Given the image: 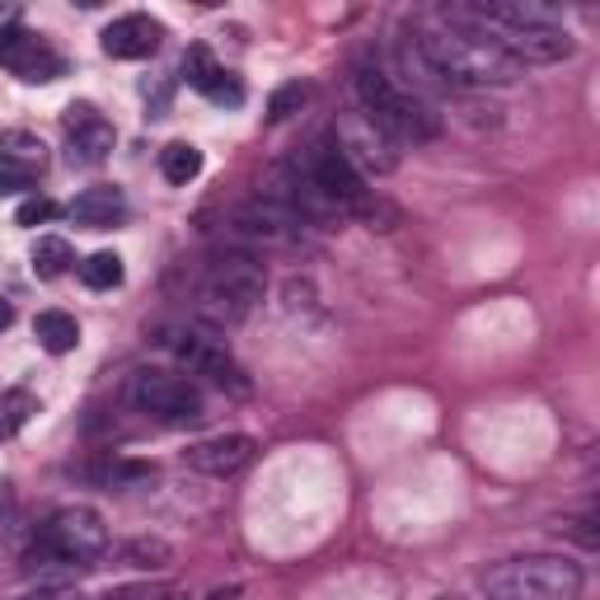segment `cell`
<instances>
[{"instance_id": "obj_1", "label": "cell", "mask_w": 600, "mask_h": 600, "mask_svg": "<svg viewBox=\"0 0 600 600\" xmlns=\"http://www.w3.org/2000/svg\"><path fill=\"white\" fill-rule=\"evenodd\" d=\"M413 52L417 66L427 71L432 80H446L455 90H488V85H517L525 71L511 61L502 48L488 33L479 29H417L413 38Z\"/></svg>"}, {"instance_id": "obj_2", "label": "cell", "mask_w": 600, "mask_h": 600, "mask_svg": "<svg viewBox=\"0 0 600 600\" xmlns=\"http://www.w3.org/2000/svg\"><path fill=\"white\" fill-rule=\"evenodd\" d=\"M479 587L488 600H582V568L563 553H525V559L493 563Z\"/></svg>"}, {"instance_id": "obj_3", "label": "cell", "mask_w": 600, "mask_h": 600, "mask_svg": "<svg viewBox=\"0 0 600 600\" xmlns=\"http://www.w3.org/2000/svg\"><path fill=\"white\" fill-rule=\"evenodd\" d=\"M352 85H357V99H362V118L375 131H385L390 141H432L436 137L432 108L422 104L417 95L399 90V85L381 71V66L362 61L357 66V80H352Z\"/></svg>"}, {"instance_id": "obj_4", "label": "cell", "mask_w": 600, "mask_h": 600, "mask_svg": "<svg viewBox=\"0 0 600 600\" xmlns=\"http://www.w3.org/2000/svg\"><path fill=\"white\" fill-rule=\"evenodd\" d=\"M263 286H268V277H263V263L254 254H226L207 268L197 301H203V315L212 324H239L263 301Z\"/></svg>"}, {"instance_id": "obj_5", "label": "cell", "mask_w": 600, "mask_h": 600, "mask_svg": "<svg viewBox=\"0 0 600 600\" xmlns=\"http://www.w3.org/2000/svg\"><path fill=\"white\" fill-rule=\"evenodd\" d=\"M99 553H108V525L99 511L95 506H61L57 517L42 525L33 559L80 568V563H95Z\"/></svg>"}, {"instance_id": "obj_6", "label": "cell", "mask_w": 600, "mask_h": 600, "mask_svg": "<svg viewBox=\"0 0 600 600\" xmlns=\"http://www.w3.org/2000/svg\"><path fill=\"white\" fill-rule=\"evenodd\" d=\"M305 169H309V179H315V188L328 197V207L333 212H352V216H375V197L362 179V169L347 160L343 146L333 141V137H319L315 146H309L305 155Z\"/></svg>"}, {"instance_id": "obj_7", "label": "cell", "mask_w": 600, "mask_h": 600, "mask_svg": "<svg viewBox=\"0 0 600 600\" xmlns=\"http://www.w3.org/2000/svg\"><path fill=\"white\" fill-rule=\"evenodd\" d=\"M131 404L141 413L169 422V427H184V422H203L207 417V399L188 375H169V371H137L131 375Z\"/></svg>"}, {"instance_id": "obj_8", "label": "cell", "mask_w": 600, "mask_h": 600, "mask_svg": "<svg viewBox=\"0 0 600 600\" xmlns=\"http://www.w3.org/2000/svg\"><path fill=\"white\" fill-rule=\"evenodd\" d=\"M174 352H179V362L193 375H207V381L220 385V390H226V385L244 390V371L235 366L230 347H226V338H220L216 328H184L179 343H174Z\"/></svg>"}, {"instance_id": "obj_9", "label": "cell", "mask_w": 600, "mask_h": 600, "mask_svg": "<svg viewBox=\"0 0 600 600\" xmlns=\"http://www.w3.org/2000/svg\"><path fill=\"white\" fill-rule=\"evenodd\" d=\"M0 66H6L10 76L29 80V85H48V80L61 76V57L24 24H6V29H0Z\"/></svg>"}, {"instance_id": "obj_10", "label": "cell", "mask_w": 600, "mask_h": 600, "mask_svg": "<svg viewBox=\"0 0 600 600\" xmlns=\"http://www.w3.org/2000/svg\"><path fill=\"white\" fill-rule=\"evenodd\" d=\"M498 48L511 57L525 71V66H553V61H563L572 57V38L563 33V24H525V29H502L498 38Z\"/></svg>"}, {"instance_id": "obj_11", "label": "cell", "mask_w": 600, "mask_h": 600, "mask_svg": "<svg viewBox=\"0 0 600 600\" xmlns=\"http://www.w3.org/2000/svg\"><path fill=\"white\" fill-rule=\"evenodd\" d=\"M61 127H66V141H71V160L76 165L108 160V150H114V141H118L114 122H108L95 104H71L61 114Z\"/></svg>"}, {"instance_id": "obj_12", "label": "cell", "mask_w": 600, "mask_h": 600, "mask_svg": "<svg viewBox=\"0 0 600 600\" xmlns=\"http://www.w3.org/2000/svg\"><path fill=\"white\" fill-rule=\"evenodd\" d=\"M249 460H254V436H244V432H220V436H207V441H197V446L184 451L188 470L207 474V479H230Z\"/></svg>"}, {"instance_id": "obj_13", "label": "cell", "mask_w": 600, "mask_h": 600, "mask_svg": "<svg viewBox=\"0 0 600 600\" xmlns=\"http://www.w3.org/2000/svg\"><path fill=\"white\" fill-rule=\"evenodd\" d=\"M99 38H104V52L114 61H141V57L160 52L165 24H160V19H150V14H122Z\"/></svg>"}, {"instance_id": "obj_14", "label": "cell", "mask_w": 600, "mask_h": 600, "mask_svg": "<svg viewBox=\"0 0 600 600\" xmlns=\"http://www.w3.org/2000/svg\"><path fill=\"white\" fill-rule=\"evenodd\" d=\"M301 226L305 220L292 216L286 207H277V203H244L235 212V235L254 239V244H292L301 235Z\"/></svg>"}, {"instance_id": "obj_15", "label": "cell", "mask_w": 600, "mask_h": 600, "mask_svg": "<svg viewBox=\"0 0 600 600\" xmlns=\"http://www.w3.org/2000/svg\"><path fill=\"white\" fill-rule=\"evenodd\" d=\"M333 141L343 146V155L352 165H366V169H375V174H390L394 169V155H390V137L385 131H375L366 118L357 122V131L352 127H343V131H333Z\"/></svg>"}, {"instance_id": "obj_16", "label": "cell", "mask_w": 600, "mask_h": 600, "mask_svg": "<svg viewBox=\"0 0 600 600\" xmlns=\"http://www.w3.org/2000/svg\"><path fill=\"white\" fill-rule=\"evenodd\" d=\"M66 216H71L76 226L108 230V226H118V220L127 216V197H122V188H85L80 197H71Z\"/></svg>"}, {"instance_id": "obj_17", "label": "cell", "mask_w": 600, "mask_h": 600, "mask_svg": "<svg viewBox=\"0 0 600 600\" xmlns=\"http://www.w3.org/2000/svg\"><path fill=\"white\" fill-rule=\"evenodd\" d=\"M0 165H10L24 174V179H33V174L48 169V146H42L33 131L10 127V131H0Z\"/></svg>"}, {"instance_id": "obj_18", "label": "cell", "mask_w": 600, "mask_h": 600, "mask_svg": "<svg viewBox=\"0 0 600 600\" xmlns=\"http://www.w3.org/2000/svg\"><path fill=\"white\" fill-rule=\"evenodd\" d=\"M33 338L42 343V352L66 357V352H76V343H80V324H76V315H66V309H42L33 319Z\"/></svg>"}, {"instance_id": "obj_19", "label": "cell", "mask_w": 600, "mask_h": 600, "mask_svg": "<svg viewBox=\"0 0 600 600\" xmlns=\"http://www.w3.org/2000/svg\"><path fill=\"white\" fill-rule=\"evenodd\" d=\"M160 174H165L174 188H188L197 174H203V150L188 146V141H169L160 150Z\"/></svg>"}, {"instance_id": "obj_20", "label": "cell", "mask_w": 600, "mask_h": 600, "mask_svg": "<svg viewBox=\"0 0 600 600\" xmlns=\"http://www.w3.org/2000/svg\"><path fill=\"white\" fill-rule=\"evenodd\" d=\"M33 277H42V282H52V277H61L66 268L76 263V254H71V244H66L61 235H42L38 244H33Z\"/></svg>"}, {"instance_id": "obj_21", "label": "cell", "mask_w": 600, "mask_h": 600, "mask_svg": "<svg viewBox=\"0 0 600 600\" xmlns=\"http://www.w3.org/2000/svg\"><path fill=\"white\" fill-rule=\"evenodd\" d=\"M80 282L90 286V292H114V286H122V258L108 254V249L90 254L80 263Z\"/></svg>"}, {"instance_id": "obj_22", "label": "cell", "mask_w": 600, "mask_h": 600, "mask_svg": "<svg viewBox=\"0 0 600 600\" xmlns=\"http://www.w3.org/2000/svg\"><path fill=\"white\" fill-rule=\"evenodd\" d=\"M220 76H226V71H220V66H216V57L203 48V42H193V48L184 52V80L193 85L197 95H207V90H212V85H216Z\"/></svg>"}, {"instance_id": "obj_23", "label": "cell", "mask_w": 600, "mask_h": 600, "mask_svg": "<svg viewBox=\"0 0 600 600\" xmlns=\"http://www.w3.org/2000/svg\"><path fill=\"white\" fill-rule=\"evenodd\" d=\"M33 413H38V399L29 390H6L0 394V436H14Z\"/></svg>"}, {"instance_id": "obj_24", "label": "cell", "mask_w": 600, "mask_h": 600, "mask_svg": "<svg viewBox=\"0 0 600 600\" xmlns=\"http://www.w3.org/2000/svg\"><path fill=\"white\" fill-rule=\"evenodd\" d=\"M305 95H309V90H305V85H301V80H292V85H282V90H277V95L268 99V118H273V122H282V118H292V114H296V108L305 104Z\"/></svg>"}, {"instance_id": "obj_25", "label": "cell", "mask_w": 600, "mask_h": 600, "mask_svg": "<svg viewBox=\"0 0 600 600\" xmlns=\"http://www.w3.org/2000/svg\"><path fill=\"white\" fill-rule=\"evenodd\" d=\"M57 216V203L52 197H24V203H19V212H14V226H48V220Z\"/></svg>"}, {"instance_id": "obj_26", "label": "cell", "mask_w": 600, "mask_h": 600, "mask_svg": "<svg viewBox=\"0 0 600 600\" xmlns=\"http://www.w3.org/2000/svg\"><path fill=\"white\" fill-rule=\"evenodd\" d=\"M207 99H212V104H220V108H239V104H244V85L226 71V76H220V80L212 85V90H207Z\"/></svg>"}, {"instance_id": "obj_27", "label": "cell", "mask_w": 600, "mask_h": 600, "mask_svg": "<svg viewBox=\"0 0 600 600\" xmlns=\"http://www.w3.org/2000/svg\"><path fill=\"white\" fill-rule=\"evenodd\" d=\"M108 600H184V591H174V587H127V591L108 596Z\"/></svg>"}, {"instance_id": "obj_28", "label": "cell", "mask_w": 600, "mask_h": 600, "mask_svg": "<svg viewBox=\"0 0 600 600\" xmlns=\"http://www.w3.org/2000/svg\"><path fill=\"white\" fill-rule=\"evenodd\" d=\"M33 179H24L19 169H10V165H0V193H19V188H29Z\"/></svg>"}, {"instance_id": "obj_29", "label": "cell", "mask_w": 600, "mask_h": 600, "mask_svg": "<svg viewBox=\"0 0 600 600\" xmlns=\"http://www.w3.org/2000/svg\"><path fill=\"white\" fill-rule=\"evenodd\" d=\"M14 600H71V591H29V596H14Z\"/></svg>"}, {"instance_id": "obj_30", "label": "cell", "mask_w": 600, "mask_h": 600, "mask_svg": "<svg viewBox=\"0 0 600 600\" xmlns=\"http://www.w3.org/2000/svg\"><path fill=\"white\" fill-rule=\"evenodd\" d=\"M14 324V309H10V301H0V333H6Z\"/></svg>"}]
</instances>
